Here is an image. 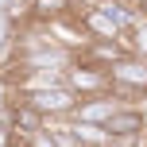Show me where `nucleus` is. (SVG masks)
I'll list each match as a JSON object with an SVG mask.
<instances>
[{
  "mask_svg": "<svg viewBox=\"0 0 147 147\" xmlns=\"http://www.w3.org/2000/svg\"><path fill=\"white\" fill-rule=\"evenodd\" d=\"M120 109V101L112 93H101V97H81L78 109H74V124H93V128H105V120Z\"/></svg>",
  "mask_w": 147,
  "mask_h": 147,
  "instance_id": "5",
  "label": "nucleus"
},
{
  "mask_svg": "<svg viewBox=\"0 0 147 147\" xmlns=\"http://www.w3.org/2000/svg\"><path fill=\"white\" fill-rule=\"evenodd\" d=\"M143 132H147V116L136 105H120V109L105 120V136H109V140H140Z\"/></svg>",
  "mask_w": 147,
  "mask_h": 147,
  "instance_id": "4",
  "label": "nucleus"
},
{
  "mask_svg": "<svg viewBox=\"0 0 147 147\" xmlns=\"http://www.w3.org/2000/svg\"><path fill=\"white\" fill-rule=\"evenodd\" d=\"M109 93L120 105H132L136 97H143L147 93V62L136 58V54H128L116 66H109Z\"/></svg>",
  "mask_w": 147,
  "mask_h": 147,
  "instance_id": "2",
  "label": "nucleus"
},
{
  "mask_svg": "<svg viewBox=\"0 0 147 147\" xmlns=\"http://www.w3.org/2000/svg\"><path fill=\"white\" fill-rule=\"evenodd\" d=\"M16 101H20V105H27L31 112H39V116H43L47 124H54V120H66V116H74V109H78V97H74L66 85L23 89V93L16 97Z\"/></svg>",
  "mask_w": 147,
  "mask_h": 147,
  "instance_id": "1",
  "label": "nucleus"
},
{
  "mask_svg": "<svg viewBox=\"0 0 147 147\" xmlns=\"http://www.w3.org/2000/svg\"><path fill=\"white\" fill-rule=\"evenodd\" d=\"M62 85H66L78 101L81 97H101V93H109V70L93 66V62H85V58H74V66L62 74Z\"/></svg>",
  "mask_w": 147,
  "mask_h": 147,
  "instance_id": "3",
  "label": "nucleus"
},
{
  "mask_svg": "<svg viewBox=\"0 0 147 147\" xmlns=\"http://www.w3.org/2000/svg\"><path fill=\"white\" fill-rule=\"evenodd\" d=\"M12 143H16V132H12V124L0 116V147H12Z\"/></svg>",
  "mask_w": 147,
  "mask_h": 147,
  "instance_id": "7",
  "label": "nucleus"
},
{
  "mask_svg": "<svg viewBox=\"0 0 147 147\" xmlns=\"http://www.w3.org/2000/svg\"><path fill=\"white\" fill-rule=\"evenodd\" d=\"M23 4H27V20L31 23H58L66 16H74L70 0H23Z\"/></svg>",
  "mask_w": 147,
  "mask_h": 147,
  "instance_id": "6",
  "label": "nucleus"
}]
</instances>
